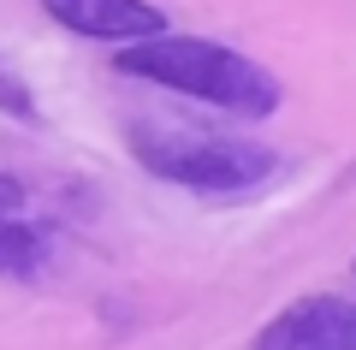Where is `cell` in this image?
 Wrapping results in <instances>:
<instances>
[{"label":"cell","mask_w":356,"mask_h":350,"mask_svg":"<svg viewBox=\"0 0 356 350\" xmlns=\"http://www.w3.org/2000/svg\"><path fill=\"white\" fill-rule=\"evenodd\" d=\"M119 72L125 77H143V83H161L172 95H191V101H208V107L232 113V119H267L280 107V77L255 65L250 54L238 48H220L208 36H137L125 42L119 54Z\"/></svg>","instance_id":"cell-1"},{"label":"cell","mask_w":356,"mask_h":350,"mask_svg":"<svg viewBox=\"0 0 356 350\" xmlns=\"http://www.w3.org/2000/svg\"><path fill=\"white\" fill-rule=\"evenodd\" d=\"M131 154L154 178L202 190V196H238V190H255L280 173V154L261 149V143L202 131V125H161V119L131 125Z\"/></svg>","instance_id":"cell-2"},{"label":"cell","mask_w":356,"mask_h":350,"mask_svg":"<svg viewBox=\"0 0 356 350\" xmlns=\"http://www.w3.org/2000/svg\"><path fill=\"white\" fill-rule=\"evenodd\" d=\"M250 350H356V303L350 297H303L255 333Z\"/></svg>","instance_id":"cell-3"},{"label":"cell","mask_w":356,"mask_h":350,"mask_svg":"<svg viewBox=\"0 0 356 350\" xmlns=\"http://www.w3.org/2000/svg\"><path fill=\"white\" fill-rule=\"evenodd\" d=\"M54 262V232L36 220V202H30L24 178L0 173V279H42Z\"/></svg>","instance_id":"cell-4"},{"label":"cell","mask_w":356,"mask_h":350,"mask_svg":"<svg viewBox=\"0 0 356 350\" xmlns=\"http://www.w3.org/2000/svg\"><path fill=\"white\" fill-rule=\"evenodd\" d=\"M42 13L95 42H137V36L166 30V13L149 0H42Z\"/></svg>","instance_id":"cell-5"},{"label":"cell","mask_w":356,"mask_h":350,"mask_svg":"<svg viewBox=\"0 0 356 350\" xmlns=\"http://www.w3.org/2000/svg\"><path fill=\"white\" fill-rule=\"evenodd\" d=\"M0 107H6V113H18V119H36V101H30V89L18 83V77L6 72V65H0Z\"/></svg>","instance_id":"cell-6"}]
</instances>
